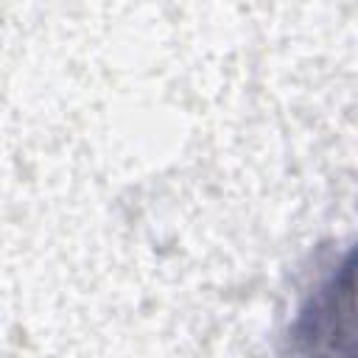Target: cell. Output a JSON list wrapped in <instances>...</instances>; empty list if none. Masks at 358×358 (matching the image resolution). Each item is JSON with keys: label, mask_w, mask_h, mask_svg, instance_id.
Instances as JSON below:
<instances>
[{"label": "cell", "mask_w": 358, "mask_h": 358, "mask_svg": "<svg viewBox=\"0 0 358 358\" xmlns=\"http://www.w3.org/2000/svg\"><path fill=\"white\" fill-rule=\"evenodd\" d=\"M352 322V282L350 266L333 271L302 305L294 324V338L305 341V350H336L338 336H350Z\"/></svg>", "instance_id": "1"}]
</instances>
